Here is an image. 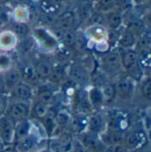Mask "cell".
<instances>
[{
  "label": "cell",
  "mask_w": 151,
  "mask_h": 152,
  "mask_svg": "<svg viewBox=\"0 0 151 152\" xmlns=\"http://www.w3.org/2000/svg\"><path fill=\"white\" fill-rule=\"evenodd\" d=\"M31 104L29 101L9 100L5 115L9 117L14 124L19 121L27 120L30 115Z\"/></svg>",
  "instance_id": "cell-1"
},
{
  "label": "cell",
  "mask_w": 151,
  "mask_h": 152,
  "mask_svg": "<svg viewBox=\"0 0 151 152\" xmlns=\"http://www.w3.org/2000/svg\"><path fill=\"white\" fill-rule=\"evenodd\" d=\"M121 66L125 69L131 77L140 75L141 68L138 63V54L133 49H124L123 53L120 54Z\"/></svg>",
  "instance_id": "cell-2"
},
{
  "label": "cell",
  "mask_w": 151,
  "mask_h": 152,
  "mask_svg": "<svg viewBox=\"0 0 151 152\" xmlns=\"http://www.w3.org/2000/svg\"><path fill=\"white\" fill-rule=\"evenodd\" d=\"M9 100L31 101L34 98V90L30 84L22 80L9 92Z\"/></svg>",
  "instance_id": "cell-3"
},
{
  "label": "cell",
  "mask_w": 151,
  "mask_h": 152,
  "mask_svg": "<svg viewBox=\"0 0 151 152\" xmlns=\"http://www.w3.org/2000/svg\"><path fill=\"white\" fill-rule=\"evenodd\" d=\"M15 124L5 115L0 116V138L6 146L14 142Z\"/></svg>",
  "instance_id": "cell-4"
},
{
  "label": "cell",
  "mask_w": 151,
  "mask_h": 152,
  "mask_svg": "<svg viewBox=\"0 0 151 152\" xmlns=\"http://www.w3.org/2000/svg\"><path fill=\"white\" fill-rule=\"evenodd\" d=\"M75 14L73 10L64 11L63 13L58 15L54 23V27L62 32L72 31L77 22Z\"/></svg>",
  "instance_id": "cell-5"
},
{
  "label": "cell",
  "mask_w": 151,
  "mask_h": 152,
  "mask_svg": "<svg viewBox=\"0 0 151 152\" xmlns=\"http://www.w3.org/2000/svg\"><path fill=\"white\" fill-rule=\"evenodd\" d=\"M75 14L77 20L87 21L94 12V4L91 0H79L75 5V9L73 10Z\"/></svg>",
  "instance_id": "cell-6"
},
{
  "label": "cell",
  "mask_w": 151,
  "mask_h": 152,
  "mask_svg": "<svg viewBox=\"0 0 151 152\" xmlns=\"http://www.w3.org/2000/svg\"><path fill=\"white\" fill-rule=\"evenodd\" d=\"M3 77L8 94L10 90L23 80L21 69H19L15 66H12L9 69L4 72Z\"/></svg>",
  "instance_id": "cell-7"
},
{
  "label": "cell",
  "mask_w": 151,
  "mask_h": 152,
  "mask_svg": "<svg viewBox=\"0 0 151 152\" xmlns=\"http://www.w3.org/2000/svg\"><path fill=\"white\" fill-rule=\"evenodd\" d=\"M116 95L122 99H129L132 97L133 93V85L129 78H121L116 82Z\"/></svg>",
  "instance_id": "cell-8"
},
{
  "label": "cell",
  "mask_w": 151,
  "mask_h": 152,
  "mask_svg": "<svg viewBox=\"0 0 151 152\" xmlns=\"http://www.w3.org/2000/svg\"><path fill=\"white\" fill-rule=\"evenodd\" d=\"M103 67L108 72H115L121 67V57L118 51H110L104 55L102 58Z\"/></svg>",
  "instance_id": "cell-9"
},
{
  "label": "cell",
  "mask_w": 151,
  "mask_h": 152,
  "mask_svg": "<svg viewBox=\"0 0 151 152\" xmlns=\"http://www.w3.org/2000/svg\"><path fill=\"white\" fill-rule=\"evenodd\" d=\"M94 133L89 131L80 136V141L84 147L91 152H99L102 151V142L95 136Z\"/></svg>",
  "instance_id": "cell-10"
},
{
  "label": "cell",
  "mask_w": 151,
  "mask_h": 152,
  "mask_svg": "<svg viewBox=\"0 0 151 152\" xmlns=\"http://www.w3.org/2000/svg\"><path fill=\"white\" fill-rule=\"evenodd\" d=\"M18 38L10 29L0 31V50L7 52L17 47Z\"/></svg>",
  "instance_id": "cell-11"
},
{
  "label": "cell",
  "mask_w": 151,
  "mask_h": 152,
  "mask_svg": "<svg viewBox=\"0 0 151 152\" xmlns=\"http://www.w3.org/2000/svg\"><path fill=\"white\" fill-rule=\"evenodd\" d=\"M146 142V136L144 132L141 130L132 131L126 138V147L129 150H137L144 145Z\"/></svg>",
  "instance_id": "cell-12"
},
{
  "label": "cell",
  "mask_w": 151,
  "mask_h": 152,
  "mask_svg": "<svg viewBox=\"0 0 151 152\" xmlns=\"http://www.w3.org/2000/svg\"><path fill=\"white\" fill-rule=\"evenodd\" d=\"M69 76L73 80L81 85L87 84L89 80L87 69L80 64H72L69 67Z\"/></svg>",
  "instance_id": "cell-13"
},
{
  "label": "cell",
  "mask_w": 151,
  "mask_h": 152,
  "mask_svg": "<svg viewBox=\"0 0 151 152\" xmlns=\"http://www.w3.org/2000/svg\"><path fill=\"white\" fill-rule=\"evenodd\" d=\"M137 36L128 28H125L120 32L118 38V44L123 49H132L135 46Z\"/></svg>",
  "instance_id": "cell-14"
},
{
  "label": "cell",
  "mask_w": 151,
  "mask_h": 152,
  "mask_svg": "<svg viewBox=\"0 0 151 152\" xmlns=\"http://www.w3.org/2000/svg\"><path fill=\"white\" fill-rule=\"evenodd\" d=\"M40 9L44 14L58 16L63 5V0H41Z\"/></svg>",
  "instance_id": "cell-15"
},
{
  "label": "cell",
  "mask_w": 151,
  "mask_h": 152,
  "mask_svg": "<svg viewBox=\"0 0 151 152\" xmlns=\"http://www.w3.org/2000/svg\"><path fill=\"white\" fill-rule=\"evenodd\" d=\"M106 25L111 30H119L124 23V16L122 13L113 10L104 14Z\"/></svg>",
  "instance_id": "cell-16"
},
{
  "label": "cell",
  "mask_w": 151,
  "mask_h": 152,
  "mask_svg": "<svg viewBox=\"0 0 151 152\" xmlns=\"http://www.w3.org/2000/svg\"><path fill=\"white\" fill-rule=\"evenodd\" d=\"M36 76L38 79H47L49 78L53 68L51 63L46 59H40L34 66Z\"/></svg>",
  "instance_id": "cell-17"
},
{
  "label": "cell",
  "mask_w": 151,
  "mask_h": 152,
  "mask_svg": "<svg viewBox=\"0 0 151 152\" xmlns=\"http://www.w3.org/2000/svg\"><path fill=\"white\" fill-rule=\"evenodd\" d=\"M30 128V122L28 121V119L16 123L14 126V141H18L29 134Z\"/></svg>",
  "instance_id": "cell-18"
},
{
  "label": "cell",
  "mask_w": 151,
  "mask_h": 152,
  "mask_svg": "<svg viewBox=\"0 0 151 152\" xmlns=\"http://www.w3.org/2000/svg\"><path fill=\"white\" fill-rule=\"evenodd\" d=\"M49 112V105L37 100L30 110V115L35 119H44Z\"/></svg>",
  "instance_id": "cell-19"
},
{
  "label": "cell",
  "mask_w": 151,
  "mask_h": 152,
  "mask_svg": "<svg viewBox=\"0 0 151 152\" xmlns=\"http://www.w3.org/2000/svg\"><path fill=\"white\" fill-rule=\"evenodd\" d=\"M10 30L13 32L17 38L24 39L28 35L29 27L25 22L14 21L10 26Z\"/></svg>",
  "instance_id": "cell-20"
},
{
  "label": "cell",
  "mask_w": 151,
  "mask_h": 152,
  "mask_svg": "<svg viewBox=\"0 0 151 152\" xmlns=\"http://www.w3.org/2000/svg\"><path fill=\"white\" fill-rule=\"evenodd\" d=\"M36 144V139L32 134H28L26 137L17 141V151L18 152H28Z\"/></svg>",
  "instance_id": "cell-21"
},
{
  "label": "cell",
  "mask_w": 151,
  "mask_h": 152,
  "mask_svg": "<svg viewBox=\"0 0 151 152\" xmlns=\"http://www.w3.org/2000/svg\"><path fill=\"white\" fill-rule=\"evenodd\" d=\"M94 3V10L103 14H106L115 9L116 0H97Z\"/></svg>",
  "instance_id": "cell-22"
},
{
  "label": "cell",
  "mask_w": 151,
  "mask_h": 152,
  "mask_svg": "<svg viewBox=\"0 0 151 152\" xmlns=\"http://www.w3.org/2000/svg\"><path fill=\"white\" fill-rule=\"evenodd\" d=\"M89 102L93 106H99L104 103V97H103L101 89L98 87H93L89 91Z\"/></svg>",
  "instance_id": "cell-23"
},
{
  "label": "cell",
  "mask_w": 151,
  "mask_h": 152,
  "mask_svg": "<svg viewBox=\"0 0 151 152\" xmlns=\"http://www.w3.org/2000/svg\"><path fill=\"white\" fill-rule=\"evenodd\" d=\"M89 127V131L97 134L98 131H100L103 126V118L99 114H95L89 118V121L87 123Z\"/></svg>",
  "instance_id": "cell-24"
},
{
  "label": "cell",
  "mask_w": 151,
  "mask_h": 152,
  "mask_svg": "<svg viewBox=\"0 0 151 152\" xmlns=\"http://www.w3.org/2000/svg\"><path fill=\"white\" fill-rule=\"evenodd\" d=\"M123 140V132L119 130H109L107 134H104L103 141L111 145L120 144Z\"/></svg>",
  "instance_id": "cell-25"
},
{
  "label": "cell",
  "mask_w": 151,
  "mask_h": 152,
  "mask_svg": "<svg viewBox=\"0 0 151 152\" xmlns=\"http://www.w3.org/2000/svg\"><path fill=\"white\" fill-rule=\"evenodd\" d=\"M104 101H111L116 96L115 87L112 84H104L101 88Z\"/></svg>",
  "instance_id": "cell-26"
},
{
  "label": "cell",
  "mask_w": 151,
  "mask_h": 152,
  "mask_svg": "<svg viewBox=\"0 0 151 152\" xmlns=\"http://www.w3.org/2000/svg\"><path fill=\"white\" fill-rule=\"evenodd\" d=\"M12 58L6 52H0V74L9 69L13 66Z\"/></svg>",
  "instance_id": "cell-27"
},
{
  "label": "cell",
  "mask_w": 151,
  "mask_h": 152,
  "mask_svg": "<svg viewBox=\"0 0 151 152\" xmlns=\"http://www.w3.org/2000/svg\"><path fill=\"white\" fill-rule=\"evenodd\" d=\"M21 73H22L23 80L28 83V84H30L33 80L38 79L36 76L35 71H34V68L33 66L27 65L21 70Z\"/></svg>",
  "instance_id": "cell-28"
},
{
  "label": "cell",
  "mask_w": 151,
  "mask_h": 152,
  "mask_svg": "<svg viewBox=\"0 0 151 152\" xmlns=\"http://www.w3.org/2000/svg\"><path fill=\"white\" fill-rule=\"evenodd\" d=\"M38 100H39L43 103L46 104L48 105H51L54 100V95L53 92L49 90H44L39 91L38 94Z\"/></svg>",
  "instance_id": "cell-29"
},
{
  "label": "cell",
  "mask_w": 151,
  "mask_h": 152,
  "mask_svg": "<svg viewBox=\"0 0 151 152\" xmlns=\"http://www.w3.org/2000/svg\"><path fill=\"white\" fill-rule=\"evenodd\" d=\"M136 48L139 49L140 51L142 50H149L150 48V36L145 34L144 33L142 34L139 39L136 41Z\"/></svg>",
  "instance_id": "cell-30"
},
{
  "label": "cell",
  "mask_w": 151,
  "mask_h": 152,
  "mask_svg": "<svg viewBox=\"0 0 151 152\" xmlns=\"http://www.w3.org/2000/svg\"><path fill=\"white\" fill-rule=\"evenodd\" d=\"M44 121L45 129L47 130L49 135H51L53 132V130H55L56 125H57V123L55 121V118L53 115H50L49 112V114L44 118Z\"/></svg>",
  "instance_id": "cell-31"
},
{
  "label": "cell",
  "mask_w": 151,
  "mask_h": 152,
  "mask_svg": "<svg viewBox=\"0 0 151 152\" xmlns=\"http://www.w3.org/2000/svg\"><path fill=\"white\" fill-rule=\"evenodd\" d=\"M54 118H55V121H56L57 125H61V126H64V125H68L70 122L69 115L64 110L58 112L57 115H55Z\"/></svg>",
  "instance_id": "cell-32"
},
{
  "label": "cell",
  "mask_w": 151,
  "mask_h": 152,
  "mask_svg": "<svg viewBox=\"0 0 151 152\" xmlns=\"http://www.w3.org/2000/svg\"><path fill=\"white\" fill-rule=\"evenodd\" d=\"M60 145L62 151L69 152L72 149V138L69 134H63L61 138Z\"/></svg>",
  "instance_id": "cell-33"
},
{
  "label": "cell",
  "mask_w": 151,
  "mask_h": 152,
  "mask_svg": "<svg viewBox=\"0 0 151 152\" xmlns=\"http://www.w3.org/2000/svg\"><path fill=\"white\" fill-rule=\"evenodd\" d=\"M23 41L18 45V50L19 52H21L22 54H25L29 52V50L32 49L33 46V43L29 42V39L28 38H24L22 39Z\"/></svg>",
  "instance_id": "cell-34"
},
{
  "label": "cell",
  "mask_w": 151,
  "mask_h": 152,
  "mask_svg": "<svg viewBox=\"0 0 151 152\" xmlns=\"http://www.w3.org/2000/svg\"><path fill=\"white\" fill-rule=\"evenodd\" d=\"M9 103V98L7 96V94H0V116L5 114Z\"/></svg>",
  "instance_id": "cell-35"
},
{
  "label": "cell",
  "mask_w": 151,
  "mask_h": 152,
  "mask_svg": "<svg viewBox=\"0 0 151 152\" xmlns=\"http://www.w3.org/2000/svg\"><path fill=\"white\" fill-rule=\"evenodd\" d=\"M142 94L147 99H150L151 83L150 78H148L144 82V85H142Z\"/></svg>",
  "instance_id": "cell-36"
},
{
  "label": "cell",
  "mask_w": 151,
  "mask_h": 152,
  "mask_svg": "<svg viewBox=\"0 0 151 152\" xmlns=\"http://www.w3.org/2000/svg\"><path fill=\"white\" fill-rule=\"evenodd\" d=\"M7 90L5 87L4 80V77L3 74H0V94H7Z\"/></svg>",
  "instance_id": "cell-37"
},
{
  "label": "cell",
  "mask_w": 151,
  "mask_h": 152,
  "mask_svg": "<svg viewBox=\"0 0 151 152\" xmlns=\"http://www.w3.org/2000/svg\"><path fill=\"white\" fill-rule=\"evenodd\" d=\"M11 0H0V8L4 9L7 5L9 4Z\"/></svg>",
  "instance_id": "cell-38"
},
{
  "label": "cell",
  "mask_w": 151,
  "mask_h": 152,
  "mask_svg": "<svg viewBox=\"0 0 151 152\" xmlns=\"http://www.w3.org/2000/svg\"><path fill=\"white\" fill-rule=\"evenodd\" d=\"M6 147V145H5L4 142L2 141V140L0 138V152H2L4 150V148Z\"/></svg>",
  "instance_id": "cell-39"
},
{
  "label": "cell",
  "mask_w": 151,
  "mask_h": 152,
  "mask_svg": "<svg viewBox=\"0 0 151 152\" xmlns=\"http://www.w3.org/2000/svg\"><path fill=\"white\" fill-rule=\"evenodd\" d=\"M104 152H115V149H114V145H111L109 148H107L104 151Z\"/></svg>",
  "instance_id": "cell-40"
},
{
  "label": "cell",
  "mask_w": 151,
  "mask_h": 152,
  "mask_svg": "<svg viewBox=\"0 0 151 152\" xmlns=\"http://www.w3.org/2000/svg\"><path fill=\"white\" fill-rule=\"evenodd\" d=\"M145 1H147V0H134V2H135L136 4H143V3H144Z\"/></svg>",
  "instance_id": "cell-41"
},
{
  "label": "cell",
  "mask_w": 151,
  "mask_h": 152,
  "mask_svg": "<svg viewBox=\"0 0 151 152\" xmlns=\"http://www.w3.org/2000/svg\"><path fill=\"white\" fill-rule=\"evenodd\" d=\"M137 150H138V152H145L144 151H139V149H137Z\"/></svg>",
  "instance_id": "cell-42"
},
{
  "label": "cell",
  "mask_w": 151,
  "mask_h": 152,
  "mask_svg": "<svg viewBox=\"0 0 151 152\" xmlns=\"http://www.w3.org/2000/svg\"><path fill=\"white\" fill-rule=\"evenodd\" d=\"M91 1H93V2H96L97 0H91Z\"/></svg>",
  "instance_id": "cell-43"
},
{
  "label": "cell",
  "mask_w": 151,
  "mask_h": 152,
  "mask_svg": "<svg viewBox=\"0 0 151 152\" xmlns=\"http://www.w3.org/2000/svg\"><path fill=\"white\" fill-rule=\"evenodd\" d=\"M43 152H45V151H43Z\"/></svg>",
  "instance_id": "cell-44"
},
{
  "label": "cell",
  "mask_w": 151,
  "mask_h": 152,
  "mask_svg": "<svg viewBox=\"0 0 151 152\" xmlns=\"http://www.w3.org/2000/svg\"><path fill=\"white\" fill-rule=\"evenodd\" d=\"M63 1H64V0H63Z\"/></svg>",
  "instance_id": "cell-45"
}]
</instances>
